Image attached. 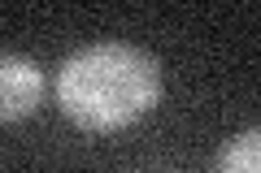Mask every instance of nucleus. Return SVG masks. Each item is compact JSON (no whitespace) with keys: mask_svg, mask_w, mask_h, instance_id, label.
Wrapping results in <instances>:
<instances>
[{"mask_svg":"<svg viewBox=\"0 0 261 173\" xmlns=\"http://www.w3.org/2000/svg\"><path fill=\"white\" fill-rule=\"evenodd\" d=\"M53 95L79 130L113 134L157 109L161 65L140 44H87L57 65Z\"/></svg>","mask_w":261,"mask_h":173,"instance_id":"1","label":"nucleus"},{"mask_svg":"<svg viewBox=\"0 0 261 173\" xmlns=\"http://www.w3.org/2000/svg\"><path fill=\"white\" fill-rule=\"evenodd\" d=\"M44 100V70L22 52H0V126L35 117Z\"/></svg>","mask_w":261,"mask_h":173,"instance_id":"2","label":"nucleus"},{"mask_svg":"<svg viewBox=\"0 0 261 173\" xmlns=\"http://www.w3.org/2000/svg\"><path fill=\"white\" fill-rule=\"evenodd\" d=\"M209 173H261V130L248 126L244 134L226 139V143L218 147Z\"/></svg>","mask_w":261,"mask_h":173,"instance_id":"3","label":"nucleus"}]
</instances>
